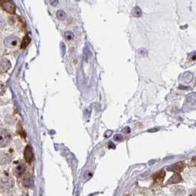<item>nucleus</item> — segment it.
Wrapping results in <instances>:
<instances>
[{"label":"nucleus","instance_id":"nucleus-18","mask_svg":"<svg viewBox=\"0 0 196 196\" xmlns=\"http://www.w3.org/2000/svg\"><path fill=\"white\" fill-rule=\"evenodd\" d=\"M49 3H50L51 5L56 6L58 3V0H49Z\"/></svg>","mask_w":196,"mask_h":196},{"label":"nucleus","instance_id":"nucleus-20","mask_svg":"<svg viewBox=\"0 0 196 196\" xmlns=\"http://www.w3.org/2000/svg\"><path fill=\"white\" fill-rule=\"evenodd\" d=\"M27 196H28V195H27Z\"/></svg>","mask_w":196,"mask_h":196},{"label":"nucleus","instance_id":"nucleus-2","mask_svg":"<svg viewBox=\"0 0 196 196\" xmlns=\"http://www.w3.org/2000/svg\"><path fill=\"white\" fill-rule=\"evenodd\" d=\"M0 5L2 8L10 14H15L16 6L11 0H0Z\"/></svg>","mask_w":196,"mask_h":196},{"label":"nucleus","instance_id":"nucleus-8","mask_svg":"<svg viewBox=\"0 0 196 196\" xmlns=\"http://www.w3.org/2000/svg\"><path fill=\"white\" fill-rule=\"evenodd\" d=\"M25 170H26V167L24 164H18L17 166H16V167H15L14 169V174L17 176V177H21V176L24 173Z\"/></svg>","mask_w":196,"mask_h":196},{"label":"nucleus","instance_id":"nucleus-14","mask_svg":"<svg viewBox=\"0 0 196 196\" xmlns=\"http://www.w3.org/2000/svg\"><path fill=\"white\" fill-rule=\"evenodd\" d=\"M57 17L60 20H64L66 19V14L63 11H58L57 12Z\"/></svg>","mask_w":196,"mask_h":196},{"label":"nucleus","instance_id":"nucleus-4","mask_svg":"<svg viewBox=\"0 0 196 196\" xmlns=\"http://www.w3.org/2000/svg\"><path fill=\"white\" fill-rule=\"evenodd\" d=\"M184 167H185V166H184V162H183V161H179V162L175 163V164L169 166V167H167V170L173 172L175 173H179L183 171Z\"/></svg>","mask_w":196,"mask_h":196},{"label":"nucleus","instance_id":"nucleus-1","mask_svg":"<svg viewBox=\"0 0 196 196\" xmlns=\"http://www.w3.org/2000/svg\"><path fill=\"white\" fill-rule=\"evenodd\" d=\"M12 141L11 135L5 130H0V148H5Z\"/></svg>","mask_w":196,"mask_h":196},{"label":"nucleus","instance_id":"nucleus-6","mask_svg":"<svg viewBox=\"0 0 196 196\" xmlns=\"http://www.w3.org/2000/svg\"><path fill=\"white\" fill-rule=\"evenodd\" d=\"M11 67V64L8 59L5 58L0 61V72L4 73L6 72Z\"/></svg>","mask_w":196,"mask_h":196},{"label":"nucleus","instance_id":"nucleus-12","mask_svg":"<svg viewBox=\"0 0 196 196\" xmlns=\"http://www.w3.org/2000/svg\"><path fill=\"white\" fill-rule=\"evenodd\" d=\"M30 42V39L28 36H26L23 39L22 43H21V49H25L27 47L28 44Z\"/></svg>","mask_w":196,"mask_h":196},{"label":"nucleus","instance_id":"nucleus-19","mask_svg":"<svg viewBox=\"0 0 196 196\" xmlns=\"http://www.w3.org/2000/svg\"><path fill=\"white\" fill-rule=\"evenodd\" d=\"M5 26V24H4V21L0 20V30L2 29L3 27H4Z\"/></svg>","mask_w":196,"mask_h":196},{"label":"nucleus","instance_id":"nucleus-7","mask_svg":"<svg viewBox=\"0 0 196 196\" xmlns=\"http://www.w3.org/2000/svg\"><path fill=\"white\" fill-rule=\"evenodd\" d=\"M164 176H165V173L164 171L160 170L159 172H157L156 173H155L154 176H153V179H154V183H156V184H159V183L162 182L163 180L164 179Z\"/></svg>","mask_w":196,"mask_h":196},{"label":"nucleus","instance_id":"nucleus-10","mask_svg":"<svg viewBox=\"0 0 196 196\" xmlns=\"http://www.w3.org/2000/svg\"><path fill=\"white\" fill-rule=\"evenodd\" d=\"M182 176H180L179 173H175L170 179L168 180L167 184H176V183H179L180 182H182Z\"/></svg>","mask_w":196,"mask_h":196},{"label":"nucleus","instance_id":"nucleus-16","mask_svg":"<svg viewBox=\"0 0 196 196\" xmlns=\"http://www.w3.org/2000/svg\"><path fill=\"white\" fill-rule=\"evenodd\" d=\"M65 38L69 41L72 40V38H73V33H72V32H70V31H69V32L65 33Z\"/></svg>","mask_w":196,"mask_h":196},{"label":"nucleus","instance_id":"nucleus-15","mask_svg":"<svg viewBox=\"0 0 196 196\" xmlns=\"http://www.w3.org/2000/svg\"><path fill=\"white\" fill-rule=\"evenodd\" d=\"M6 92V86L4 83H0V96L4 95L5 92Z\"/></svg>","mask_w":196,"mask_h":196},{"label":"nucleus","instance_id":"nucleus-17","mask_svg":"<svg viewBox=\"0 0 196 196\" xmlns=\"http://www.w3.org/2000/svg\"><path fill=\"white\" fill-rule=\"evenodd\" d=\"M142 12H141V10L139 9V8L136 7L135 8V10H134V16H136V17H138V16H139L140 15H141Z\"/></svg>","mask_w":196,"mask_h":196},{"label":"nucleus","instance_id":"nucleus-11","mask_svg":"<svg viewBox=\"0 0 196 196\" xmlns=\"http://www.w3.org/2000/svg\"><path fill=\"white\" fill-rule=\"evenodd\" d=\"M9 160H10L9 157H8V156L5 154V153H3V152L0 153V164H6V163H8V161H9Z\"/></svg>","mask_w":196,"mask_h":196},{"label":"nucleus","instance_id":"nucleus-9","mask_svg":"<svg viewBox=\"0 0 196 196\" xmlns=\"http://www.w3.org/2000/svg\"><path fill=\"white\" fill-rule=\"evenodd\" d=\"M0 184H1L2 187L3 189H8L13 187L14 182L11 181L9 178H4L3 179H2L1 182H0Z\"/></svg>","mask_w":196,"mask_h":196},{"label":"nucleus","instance_id":"nucleus-5","mask_svg":"<svg viewBox=\"0 0 196 196\" xmlns=\"http://www.w3.org/2000/svg\"><path fill=\"white\" fill-rule=\"evenodd\" d=\"M24 156L25 161L28 163H30L31 161L33 160V157H34L33 151L32 147H31L30 145H29L26 146L25 149H24Z\"/></svg>","mask_w":196,"mask_h":196},{"label":"nucleus","instance_id":"nucleus-3","mask_svg":"<svg viewBox=\"0 0 196 196\" xmlns=\"http://www.w3.org/2000/svg\"><path fill=\"white\" fill-rule=\"evenodd\" d=\"M5 45L7 46L8 47H15L19 44V39L16 36H8L5 39Z\"/></svg>","mask_w":196,"mask_h":196},{"label":"nucleus","instance_id":"nucleus-13","mask_svg":"<svg viewBox=\"0 0 196 196\" xmlns=\"http://www.w3.org/2000/svg\"><path fill=\"white\" fill-rule=\"evenodd\" d=\"M32 179H31L30 176H26L25 178L23 180V184H24V186L26 187H30L31 184H32Z\"/></svg>","mask_w":196,"mask_h":196}]
</instances>
